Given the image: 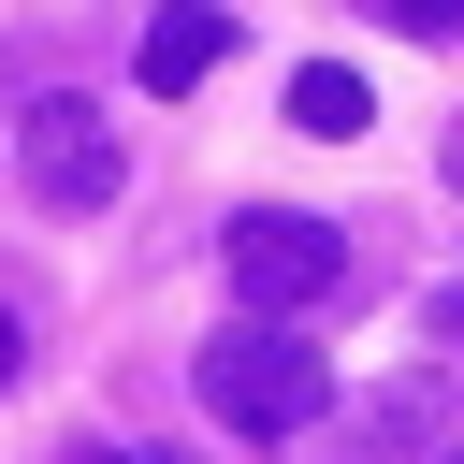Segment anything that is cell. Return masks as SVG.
<instances>
[{
	"label": "cell",
	"instance_id": "3",
	"mask_svg": "<svg viewBox=\"0 0 464 464\" xmlns=\"http://www.w3.org/2000/svg\"><path fill=\"white\" fill-rule=\"evenodd\" d=\"M218 261H232V304H261V319H304V304L348 290V232L304 218V203H246L218 232Z\"/></svg>",
	"mask_w": 464,
	"mask_h": 464
},
{
	"label": "cell",
	"instance_id": "9",
	"mask_svg": "<svg viewBox=\"0 0 464 464\" xmlns=\"http://www.w3.org/2000/svg\"><path fill=\"white\" fill-rule=\"evenodd\" d=\"M14 362H29V319H14V304H0V392H14Z\"/></svg>",
	"mask_w": 464,
	"mask_h": 464
},
{
	"label": "cell",
	"instance_id": "12",
	"mask_svg": "<svg viewBox=\"0 0 464 464\" xmlns=\"http://www.w3.org/2000/svg\"><path fill=\"white\" fill-rule=\"evenodd\" d=\"M435 464H464V450H435Z\"/></svg>",
	"mask_w": 464,
	"mask_h": 464
},
{
	"label": "cell",
	"instance_id": "6",
	"mask_svg": "<svg viewBox=\"0 0 464 464\" xmlns=\"http://www.w3.org/2000/svg\"><path fill=\"white\" fill-rule=\"evenodd\" d=\"M377 29H406V44H464V0H362Z\"/></svg>",
	"mask_w": 464,
	"mask_h": 464
},
{
	"label": "cell",
	"instance_id": "7",
	"mask_svg": "<svg viewBox=\"0 0 464 464\" xmlns=\"http://www.w3.org/2000/svg\"><path fill=\"white\" fill-rule=\"evenodd\" d=\"M435 348H464V276H450V290H435Z\"/></svg>",
	"mask_w": 464,
	"mask_h": 464
},
{
	"label": "cell",
	"instance_id": "5",
	"mask_svg": "<svg viewBox=\"0 0 464 464\" xmlns=\"http://www.w3.org/2000/svg\"><path fill=\"white\" fill-rule=\"evenodd\" d=\"M362 116H377V102H362V72H334V58H304V72H290V130L362 145Z\"/></svg>",
	"mask_w": 464,
	"mask_h": 464
},
{
	"label": "cell",
	"instance_id": "11",
	"mask_svg": "<svg viewBox=\"0 0 464 464\" xmlns=\"http://www.w3.org/2000/svg\"><path fill=\"white\" fill-rule=\"evenodd\" d=\"M145 464H174V450H145Z\"/></svg>",
	"mask_w": 464,
	"mask_h": 464
},
{
	"label": "cell",
	"instance_id": "2",
	"mask_svg": "<svg viewBox=\"0 0 464 464\" xmlns=\"http://www.w3.org/2000/svg\"><path fill=\"white\" fill-rule=\"evenodd\" d=\"M14 174H29L58 218H102V203L130 188V130H116V102H87V87H44V102L14 116Z\"/></svg>",
	"mask_w": 464,
	"mask_h": 464
},
{
	"label": "cell",
	"instance_id": "10",
	"mask_svg": "<svg viewBox=\"0 0 464 464\" xmlns=\"http://www.w3.org/2000/svg\"><path fill=\"white\" fill-rule=\"evenodd\" d=\"M450 188H464V116H450Z\"/></svg>",
	"mask_w": 464,
	"mask_h": 464
},
{
	"label": "cell",
	"instance_id": "8",
	"mask_svg": "<svg viewBox=\"0 0 464 464\" xmlns=\"http://www.w3.org/2000/svg\"><path fill=\"white\" fill-rule=\"evenodd\" d=\"M58 464H145V450H116V435H72V450H58Z\"/></svg>",
	"mask_w": 464,
	"mask_h": 464
},
{
	"label": "cell",
	"instance_id": "1",
	"mask_svg": "<svg viewBox=\"0 0 464 464\" xmlns=\"http://www.w3.org/2000/svg\"><path fill=\"white\" fill-rule=\"evenodd\" d=\"M188 392H203V420H232V435H304V420L334 406V362H319L290 319H246V334H218V348L188 362Z\"/></svg>",
	"mask_w": 464,
	"mask_h": 464
},
{
	"label": "cell",
	"instance_id": "4",
	"mask_svg": "<svg viewBox=\"0 0 464 464\" xmlns=\"http://www.w3.org/2000/svg\"><path fill=\"white\" fill-rule=\"evenodd\" d=\"M218 58H232V0H160V14H145V58H130V72H145V102H188V87L218 72Z\"/></svg>",
	"mask_w": 464,
	"mask_h": 464
}]
</instances>
